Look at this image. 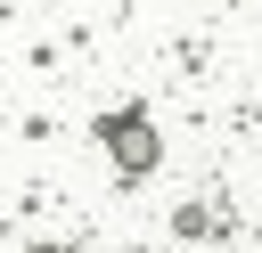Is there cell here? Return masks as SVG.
Segmentation results:
<instances>
[{
  "label": "cell",
  "mask_w": 262,
  "mask_h": 253,
  "mask_svg": "<svg viewBox=\"0 0 262 253\" xmlns=\"http://www.w3.org/2000/svg\"><path fill=\"white\" fill-rule=\"evenodd\" d=\"M115 155H123V163H156V131L123 114V122H115Z\"/></svg>",
  "instance_id": "1"
}]
</instances>
